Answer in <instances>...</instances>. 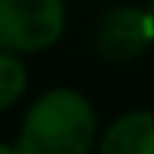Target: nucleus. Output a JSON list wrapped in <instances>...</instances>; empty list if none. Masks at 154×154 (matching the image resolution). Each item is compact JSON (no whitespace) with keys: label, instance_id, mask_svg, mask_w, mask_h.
<instances>
[{"label":"nucleus","instance_id":"6","mask_svg":"<svg viewBox=\"0 0 154 154\" xmlns=\"http://www.w3.org/2000/svg\"><path fill=\"white\" fill-rule=\"evenodd\" d=\"M0 154H24V151L18 148V142H15V145H9V142H0Z\"/></svg>","mask_w":154,"mask_h":154},{"label":"nucleus","instance_id":"3","mask_svg":"<svg viewBox=\"0 0 154 154\" xmlns=\"http://www.w3.org/2000/svg\"><path fill=\"white\" fill-rule=\"evenodd\" d=\"M91 39H94V48L103 60H112V63L136 60L151 45L148 9H139L130 3H118V6L103 9L94 21Z\"/></svg>","mask_w":154,"mask_h":154},{"label":"nucleus","instance_id":"4","mask_svg":"<svg viewBox=\"0 0 154 154\" xmlns=\"http://www.w3.org/2000/svg\"><path fill=\"white\" fill-rule=\"evenodd\" d=\"M97 154H154V112L136 109L118 115L103 130Z\"/></svg>","mask_w":154,"mask_h":154},{"label":"nucleus","instance_id":"1","mask_svg":"<svg viewBox=\"0 0 154 154\" xmlns=\"http://www.w3.org/2000/svg\"><path fill=\"white\" fill-rule=\"evenodd\" d=\"M97 139V112L75 88L42 91L18 130L24 154H88Z\"/></svg>","mask_w":154,"mask_h":154},{"label":"nucleus","instance_id":"7","mask_svg":"<svg viewBox=\"0 0 154 154\" xmlns=\"http://www.w3.org/2000/svg\"><path fill=\"white\" fill-rule=\"evenodd\" d=\"M145 9H148V24H151V45H154V0H151Z\"/></svg>","mask_w":154,"mask_h":154},{"label":"nucleus","instance_id":"5","mask_svg":"<svg viewBox=\"0 0 154 154\" xmlns=\"http://www.w3.org/2000/svg\"><path fill=\"white\" fill-rule=\"evenodd\" d=\"M27 91V66L9 48H0V112H6Z\"/></svg>","mask_w":154,"mask_h":154},{"label":"nucleus","instance_id":"2","mask_svg":"<svg viewBox=\"0 0 154 154\" xmlns=\"http://www.w3.org/2000/svg\"><path fill=\"white\" fill-rule=\"evenodd\" d=\"M63 30V0H0V48L36 54L60 42Z\"/></svg>","mask_w":154,"mask_h":154}]
</instances>
